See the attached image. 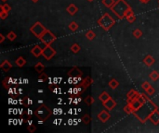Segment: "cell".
<instances>
[{"mask_svg": "<svg viewBox=\"0 0 159 133\" xmlns=\"http://www.w3.org/2000/svg\"><path fill=\"white\" fill-rule=\"evenodd\" d=\"M156 109H157V106L153 103L151 100H148L144 105H142V106L140 109L137 110L136 112H134L133 114L135 115V117L139 120L142 121V123H144L147 119H149V117L151 116V114L154 111H155Z\"/></svg>", "mask_w": 159, "mask_h": 133, "instance_id": "obj_1", "label": "cell"}, {"mask_svg": "<svg viewBox=\"0 0 159 133\" xmlns=\"http://www.w3.org/2000/svg\"><path fill=\"white\" fill-rule=\"evenodd\" d=\"M110 9L119 19H124L126 17L127 12L130 9H131V7L125 0H117Z\"/></svg>", "mask_w": 159, "mask_h": 133, "instance_id": "obj_2", "label": "cell"}, {"mask_svg": "<svg viewBox=\"0 0 159 133\" xmlns=\"http://www.w3.org/2000/svg\"><path fill=\"white\" fill-rule=\"evenodd\" d=\"M98 23L104 30H108L109 29L114 26L115 22V19L110 16V14L104 13V15L98 20Z\"/></svg>", "mask_w": 159, "mask_h": 133, "instance_id": "obj_3", "label": "cell"}, {"mask_svg": "<svg viewBox=\"0 0 159 133\" xmlns=\"http://www.w3.org/2000/svg\"><path fill=\"white\" fill-rule=\"evenodd\" d=\"M35 115L41 120H47L51 115V111L47 106L45 105H41L35 111Z\"/></svg>", "mask_w": 159, "mask_h": 133, "instance_id": "obj_4", "label": "cell"}, {"mask_svg": "<svg viewBox=\"0 0 159 133\" xmlns=\"http://www.w3.org/2000/svg\"><path fill=\"white\" fill-rule=\"evenodd\" d=\"M31 32L35 36H36L37 38H40L47 32V29L40 22H35L31 27Z\"/></svg>", "mask_w": 159, "mask_h": 133, "instance_id": "obj_5", "label": "cell"}, {"mask_svg": "<svg viewBox=\"0 0 159 133\" xmlns=\"http://www.w3.org/2000/svg\"><path fill=\"white\" fill-rule=\"evenodd\" d=\"M40 40L42 41L43 44H45V45H50L56 40V36L52 33L49 32L48 30H47V32L40 37Z\"/></svg>", "mask_w": 159, "mask_h": 133, "instance_id": "obj_6", "label": "cell"}, {"mask_svg": "<svg viewBox=\"0 0 159 133\" xmlns=\"http://www.w3.org/2000/svg\"><path fill=\"white\" fill-rule=\"evenodd\" d=\"M55 55H56V51H55L50 45H46V47L43 49L42 56H43L47 60H50Z\"/></svg>", "mask_w": 159, "mask_h": 133, "instance_id": "obj_7", "label": "cell"}, {"mask_svg": "<svg viewBox=\"0 0 159 133\" xmlns=\"http://www.w3.org/2000/svg\"><path fill=\"white\" fill-rule=\"evenodd\" d=\"M149 119H150L154 125H158L159 124V111L157 109L154 111L151 114V116L149 117Z\"/></svg>", "mask_w": 159, "mask_h": 133, "instance_id": "obj_8", "label": "cell"}, {"mask_svg": "<svg viewBox=\"0 0 159 133\" xmlns=\"http://www.w3.org/2000/svg\"><path fill=\"white\" fill-rule=\"evenodd\" d=\"M98 118L102 122H106L109 118H110V114H109L106 110H102L101 113L98 115Z\"/></svg>", "mask_w": 159, "mask_h": 133, "instance_id": "obj_9", "label": "cell"}, {"mask_svg": "<svg viewBox=\"0 0 159 133\" xmlns=\"http://www.w3.org/2000/svg\"><path fill=\"white\" fill-rule=\"evenodd\" d=\"M103 106H105L106 109H108V110H112V109H114V108L115 107L116 103L115 102V100H113L112 98H110L109 100H107V101L105 102V103H103Z\"/></svg>", "mask_w": 159, "mask_h": 133, "instance_id": "obj_10", "label": "cell"}, {"mask_svg": "<svg viewBox=\"0 0 159 133\" xmlns=\"http://www.w3.org/2000/svg\"><path fill=\"white\" fill-rule=\"evenodd\" d=\"M128 104H130V106H132V108H133L134 112H136L137 110H139V109H140V108L142 106V104L141 102L139 101L138 99H136V100H133V101L130 102V103H128Z\"/></svg>", "mask_w": 159, "mask_h": 133, "instance_id": "obj_11", "label": "cell"}, {"mask_svg": "<svg viewBox=\"0 0 159 133\" xmlns=\"http://www.w3.org/2000/svg\"><path fill=\"white\" fill-rule=\"evenodd\" d=\"M31 53L35 56V57H38L40 56L43 53V49L39 46V45H35L32 50H31Z\"/></svg>", "mask_w": 159, "mask_h": 133, "instance_id": "obj_12", "label": "cell"}, {"mask_svg": "<svg viewBox=\"0 0 159 133\" xmlns=\"http://www.w3.org/2000/svg\"><path fill=\"white\" fill-rule=\"evenodd\" d=\"M143 63L147 66V67H151L154 63V59L152 56L148 55L145 56V58L143 59Z\"/></svg>", "mask_w": 159, "mask_h": 133, "instance_id": "obj_13", "label": "cell"}, {"mask_svg": "<svg viewBox=\"0 0 159 133\" xmlns=\"http://www.w3.org/2000/svg\"><path fill=\"white\" fill-rule=\"evenodd\" d=\"M66 10H67V12L70 14V15H75V14L78 11V8H77V7H76L75 5L71 4L70 6H69V7L66 8Z\"/></svg>", "mask_w": 159, "mask_h": 133, "instance_id": "obj_14", "label": "cell"}, {"mask_svg": "<svg viewBox=\"0 0 159 133\" xmlns=\"http://www.w3.org/2000/svg\"><path fill=\"white\" fill-rule=\"evenodd\" d=\"M91 79L89 78V77H87L83 81H82V83H81V86H82V88H83V91H85V89H87L89 85H90L92 82H91Z\"/></svg>", "mask_w": 159, "mask_h": 133, "instance_id": "obj_15", "label": "cell"}, {"mask_svg": "<svg viewBox=\"0 0 159 133\" xmlns=\"http://www.w3.org/2000/svg\"><path fill=\"white\" fill-rule=\"evenodd\" d=\"M0 68H1L4 71H8V70H9L11 68H12V66H11V64L8 62V60H5L4 62L0 65Z\"/></svg>", "mask_w": 159, "mask_h": 133, "instance_id": "obj_16", "label": "cell"}, {"mask_svg": "<svg viewBox=\"0 0 159 133\" xmlns=\"http://www.w3.org/2000/svg\"><path fill=\"white\" fill-rule=\"evenodd\" d=\"M25 64H26V60H25L23 56H20V57L17 58V60H16V65H17L18 67H23Z\"/></svg>", "mask_w": 159, "mask_h": 133, "instance_id": "obj_17", "label": "cell"}, {"mask_svg": "<svg viewBox=\"0 0 159 133\" xmlns=\"http://www.w3.org/2000/svg\"><path fill=\"white\" fill-rule=\"evenodd\" d=\"M99 98H100V100L102 102V103H105V102L107 101V100H109L111 97H110V95H109L106 91H103V93L99 96Z\"/></svg>", "mask_w": 159, "mask_h": 133, "instance_id": "obj_18", "label": "cell"}, {"mask_svg": "<svg viewBox=\"0 0 159 133\" xmlns=\"http://www.w3.org/2000/svg\"><path fill=\"white\" fill-rule=\"evenodd\" d=\"M115 0H102V4L109 8H111L115 5Z\"/></svg>", "mask_w": 159, "mask_h": 133, "instance_id": "obj_19", "label": "cell"}, {"mask_svg": "<svg viewBox=\"0 0 159 133\" xmlns=\"http://www.w3.org/2000/svg\"><path fill=\"white\" fill-rule=\"evenodd\" d=\"M44 68H45V66H44L42 63H37V64L35 66V69L37 71L38 73H41L42 71L44 70Z\"/></svg>", "mask_w": 159, "mask_h": 133, "instance_id": "obj_20", "label": "cell"}, {"mask_svg": "<svg viewBox=\"0 0 159 133\" xmlns=\"http://www.w3.org/2000/svg\"><path fill=\"white\" fill-rule=\"evenodd\" d=\"M124 111L126 112L127 114H132V113H134V110H133L132 106H130V104L127 105V106L124 107Z\"/></svg>", "mask_w": 159, "mask_h": 133, "instance_id": "obj_21", "label": "cell"}, {"mask_svg": "<svg viewBox=\"0 0 159 133\" xmlns=\"http://www.w3.org/2000/svg\"><path fill=\"white\" fill-rule=\"evenodd\" d=\"M119 85V82L116 80H115V79H113L110 82H109V87L110 88H112V89H115V88H117V86Z\"/></svg>", "mask_w": 159, "mask_h": 133, "instance_id": "obj_22", "label": "cell"}, {"mask_svg": "<svg viewBox=\"0 0 159 133\" xmlns=\"http://www.w3.org/2000/svg\"><path fill=\"white\" fill-rule=\"evenodd\" d=\"M69 29H70L72 32H75V30L78 29V24L75 22H72L70 24H69Z\"/></svg>", "mask_w": 159, "mask_h": 133, "instance_id": "obj_23", "label": "cell"}, {"mask_svg": "<svg viewBox=\"0 0 159 133\" xmlns=\"http://www.w3.org/2000/svg\"><path fill=\"white\" fill-rule=\"evenodd\" d=\"M142 35V32L140 30V29H136V30H133V36L135 37V38H140L141 36Z\"/></svg>", "mask_w": 159, "mask_h": 133, "instance_id": "obj_24", "label": "cell"}, {"mask_svg": "<svg viewBox=\"0 0 159 133\" xmlns=\"http://www.w3.org/2000/svg\"><path fill=\"white\" fill-rule=\"evenodd\" d=\"M79 50H80V46H79V45H77V44H74L71 46V51H72L73 53H75V54L78 53Z\"/></svg>", "mask_w": 159, "mask_h": 133, "instance_id": "obj_25", "label": "cell"}, {"mask_svg": "<svg viewBox=\"0 0 159 133\" xmlns=\"http://www.w3.org/2000/svg\"><path fill=\"white\" fill-rule=\"evenodd\" d=\"M150 78L153 80H157L159 79V73L157 72V71H152L151 74H150Z\"/></svg>", "mask_w": 159, "mask_h": 133, "instance_id": "obj_26", "label": "cell"}, {"mask_svg": "<svg viewBox=\"0 0 159 133\" xmlns=\"http://www.w3.org/2000/svg\"><path fill=\"white\" fill-rule=\"evenodd\" d=\"M93 102H94V99H93V97L90 96V95L87 96L86 99H85V103H86L87 105H88V106H91V105L93 104Z\"/></svg>", "mask_w": 159, "mask_h": 133, "instance_id": "obj_27", "label": "cell"}, {"mask_svg": "<svg viewBox=\"0 0 159 133\" xmlns=\"http://www.w3.org/2000/svg\"><path fill=\"white\" fill-rule=\"evenodd\" d=\"M95 33L92 32V30H88V32L86 33V37L88 39V40H93L95 38Z\"/></svg>", "mask_w": 159, "mask_h": 133, "instance_id": "obj_28", "label": "cell"}, {"mask_svg": "<svg viewBox=\"0 0 159 133\" xmlns=\"http://www.w3.org/2000/svg\"><path fill=\"white\" fill-rule=\"evenodd\" d=\"M137 94H138V91H136L135 90H131V91H130V93L127 94V101H128V100H130V99H131L133 96H135Z\"/></svg>", "mask_w": 159, "mask_h": 133, "instance_id": "obj_29", "label": "cell"}, {"mask_svg": "<svg viewBox=\"0 0 159 133\" xmlns=\"http://www.w3.org/2000/svg\"><path fill=\"white\" fill-rule=\"evenodd\" d=\"M17 36H16V34H15V33L14 32H9L8 34H7V38L8 39V40H11V41H13V40H15V38H16Z\"/></svg>", "mask_w": 159, "mask_h": 133, "instance_id": "obj_30", "label": "cell"}, {"mask_svg": "<svg viewBox=\"0 0 159 133\" xmlns=\"http://www.w3.org/2000/svg\"><path fill=\"white\" fill-rule=\"evenodd\" d=\"M90 120H91V117H89L88 115H85V116L83 117V118H82V121L84 122L85 124H87V125L90 123Z\"/></svg>", "mask_w": 159, "mask_h": 133, "instance_id": "obj_31", "label": "cell"}, {"mask_svg": "<svg viewBox=\"0 0 159 133\" xmlns=\"http://www.w3.org/2000/svg\"><path fill=\"white\" fill-rule=\"evenodd\" d=\"M145 91H146V94H148V95H153L154 94V89L152 87V86H150V87H149L147 90H145Z\"/></svg>", "mask_w": 159, "mask_h": 133, "instance_id": "obj_32", "label": "cell"}, {"mask_svg": "<svg viewBox=\"0 0 159 133\" xmlns=\"http://www.w3.org/2000/svg\"><path fill=\"white\" fill-rule=\"evenodd\" d=\"M1 10H5V11L8 12L9 10H11V7H9L8 4H4V5L1 6Z\"/></svg>", "mask_w": 159, "mask_h": 133, "instance_id": "obj_33", "label": "cell"}, {"mask_svg": "<svg viewBox=\"0 0 159 133\" xmlns=\"http://www.w3.org/2000/svg\"><path fill=\"white\" fill-rule=\"evenodd\" d=\"M127 19V22H134V20L136 19V17H135V15L133 14V15H131V16H128L127 18H126Z\"/></svg>", "mask_w": 159, "mask_h": 133, "instance_id": "obj_34", "label": "cell"}, {"mask_svg": "<svg viewBox=\"0 0 159 133\" xmlns=\"http://www.w3.org/2000/svg\"><path fill=\"white\" fill-rule=\"evenodd\" d=\"M7 17H8V12L5 11V10H1V11H0V18L2 19H5Z\"/></svg>", "mask_w": 159, "mask_h": 133, "instance_id": "obj_35", "label": "cell"}, {"mask_svg": "<svg viewBox=\"0 0 159 133\" xmlns=\"http://www.w3.org/2000/svg\"><path fill=\"white\" fill-rule=\"evenodd\" d=\"M35 129H36V127L35 126H34V125H30L29 127H28V130L30 131V132H35Z\"/></svg>", "mask_w": 159, "mask_h": 133, "instance_id": "obj_36", "label": "cell"}, {"mask_svg": "<svg viewBox=\"0 0 159 133\" xmlns=\"http://www.w3.org/2000/svg\"><path fill=\"white\" fill-rule=\"evenodd\" d=\"M151 85L149 84V82H147V81H145V82H143L142 83V88L143 89V90H147L149 87H150Z\"/></svg>", "mask_w": 159, "mask_h": 133, "instance_id": "obj_37", "label": "cell"}, {"mask_svg": "<svg viewBox=\"0 0 159 133\" xmlns=\"http://www.w3.org/2000/svg\"><path fill=\"white\" fill-rule=\"evenodd\" d=\"M134 13H133V11H132V10L131 9H130V10H128V11L127 12V14H126V17H125V19L126 18H127L128 16H131V15H133Z\"/></svg>", "mask_w": 159, "mask_h": 133, "instance_id": "obj_38", "label": "cell"}, {"mask_svg": "<svg viewBox=\"0 0 159 133\" xmlns=\"http://www.w3.org/2000/svg\"><path fill=\"white\" fill-rule=\"evenodd\" d=\"M29 105H33V101L31 100V99H27V104H26V106H29Z\"/></svg>", "mask_w": 159, "mask_h": 133, "instance_id": "obj_39", "label": "cell"}, {"mask_svg": "<svg viewBox=\"0 0 159 133\" xmlns=\"http://www.w3.org/2000/svg\"><path fill=\"white\" fill-rule=\"evenodd\" d=\"M40 79L46 80V79H47V74H46V73H42V74L40 75Z\"/></svg>", "mask_w": 159, "mask_h": 133, "instance_id": "obj_40", "label": "cell"}, {"mask_svg": "<svg viewBox=\"0 0 159 133\" xmlns=\"http://www.w3.org/2000/svg\"><path fill=\"white\" fill-rule=\"evenodd\" d=\"M4 36H3V34H0V43H3V41H4Z\"/></svg>", "mask_w": 159, "mask_h": 133, "instance_id": "obj_41", "label": "cell"}, {"mask_svg": "<svg viewBox=\"0 0 159 133\" xmlns=\"http://www.w3.org/2000/svg\"><path fill=\"white\" fill-rule=\"evenodd\" d=\"M33 115V111L31 109H28V116H32Z\"/></svg>", "mask_w": 159, "mask_h": 133, "instance_id": "obj_42", "label": "cell"}, {"mask_svg": "<svg viewBox=\"0 0 159 133\" xmlns=\"http://www.w3.org/2000/svg\"><path fill=\"white\" fill-rule=\"evenodd\" d=\"M8 90H9V91H8V94H14V90H13V89L11 88V89H8Z\"/></svg>", "mask_w": 159, "mask_h": 133, "instance_id": "obj_43", "label": "cell"}, {"mask_svg": "<svg viewBox=\"0 0 159 133\" xmlns=\"http://www.w3.org/2000/svg\"><path fill=\"white\" fill-rule=\"evenodd\" d=\"M141 1H142V3H147V2L150 1V0H141Z\"/></svg>", "mask_w": 159, "mask_h": 133, "instance_id": "obj_44", "label": "cell"}, {"mask_svg": "<svg viewBox=\"0 0 159 133\" xmlns=\"http://www.w3.org/2000/svg\"><path fill=\"white\" fill-rule=\"evenodd\" d=\"M28 124L29 125H32L33 124V120H28Z\"/></svg>", "mask_w": 159, "mask_h": 133, "instance_id": "obj_45", "label": "cell"}, {"mask_svg": "<svg viewBox=\"0 0 159 133\" xmlns=\"http://www.w3.org/2000/svg\"><path fill=\"white\" fill-rule=\"evenodd\" d=\"M68 93H69V94H73V89H69Z\"/></svg>", "mask_w": 159, "mask_h": 133, "instance_id": "obj_46", "label": "cell"}, {"mask_svg": "<svg viewBox=\"0 0 159 133\" xmlns=\"http://www.w3.org/2000/svg\"><path fill=\"white\" fill-rule=\"evenodd\" d=\"M23 81H24L23 83H25V84H27V83H28V80H27V79H24V80H23Z\"/></svg>", "mask_w": 159, "mask_h": 133, "instance_id": "obj_47", "label": "cell"}, {"mask_svg": "<svg viewBox=\"0 0 159 133\" xmlns=\"http://www.w3.org/2000/svg\"><path fill=\"white\" fill-rule=\"evenodd\" d=\"M19 94H23V91H22V89H19Z\"/></svg>", "mask_w": 159, "mask_h": 133, "instance_id": "obj_48", "label": "cell"}, {"mask_svg": "<svg viewBox=\"0 0 159 133\" xmlns=\"http://www.w3.org/2000/svg\"><path fill=\"white\" fill-rule=\"evenodd\" d=\"M37 91H38L39 94H41V93H43V90H38Z\"/></svg>", "mask_w": 159, "mask_h": 133, "instance_id": "obj_49", "label": "cell"}, {"mask_svg": "<svg viewBox=\"0 0 159 133\" xmlns=\"http://www.w3.org/2000/svg\"><path fill=\"white\" fill-rule=\"evenodd\" d=\"M68 123H69V124H73V121H72V119H70V120H69V122H68Z\"/></svg>", "mask_w": 159, "mask_h": 133, "instance_id": "obj_50", "label": "cell"}, {"mask_svg": "<svg viewBox=\"0 0 159 133\" xmlns=\"http://www.w3.org/2000/svg\"><path fill=\"white\" fill-rule=\"evenodd\" d=\"M38 103H39V104H43V101H42V100H39Z\"/></svg>", "mask_w": 159, "mask_h": 133, "instance_id": "obj_51", "label": "cell"}, {"mask_svg": "<svg viewBox=\"0 0 159 133\" xmlns=\"http://www.w3.org/2000/svg\"><path fill=\"white\" fill-rule=\"evenodd\" d=\"M31 1H33L34 3H36L37 1H39V0H31Z\"/></svg>", "mask_w": 159, "mask_h": 133, "instance_id": "obj_52", "label": "cell"}, {"mask_svg": "<svg viewBox=\"0 0 159 133\" xmlns=\"http://www.w3.org/2000/svg\"><path fill=\"white\" fill-rule=\"evenodd\" d=\"M72 111H73L72 109H70V110H69V112H68V114H72Z\"/></svg>", "mask_w": 159, "mask_h": 133, "instance_id": "obj_53", "label": "cell"}, {"mask_svg": "<svg viewBox=\"0 0 159 133\" xmlns=\"http://www.w3.org/2000/svg\"><path fill=\"white\" fill-rule=\"evenodd\" d=\"M87 1H88V2H92L93 0H87Z\"/></svg>", "mask_w": 159, "mask_h": 133, "instance_id": "obj_54", "label": "cell"}, {"mask_svg": "<svg viewBox=\"0 0 159 133\" xmlns=\"http://www.w3.org/2000/svg\"><path fill=\"white\" fill-rule=\"evenodd\" d=\"M2 1H6V0H2Z\"/></svg>", "mask_w": 159, "mask_h": 133, "instance_id": "obj_55", "label": "cell"}]
</instances>
